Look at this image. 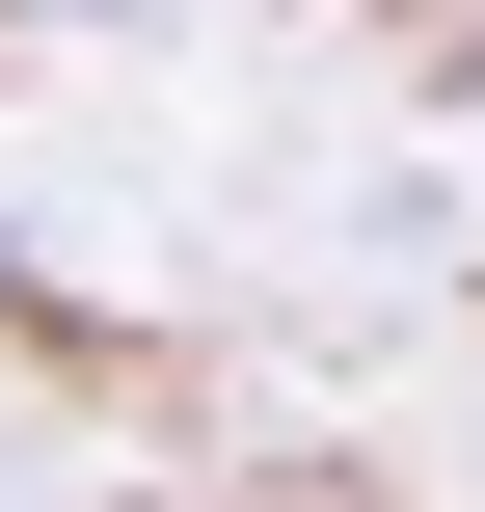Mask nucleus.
I'll return each instance as SVG.
<instances>
[{
	"label": "nucleus",
	"mask_w": 485,
	"mask_h": 512,
	"mask_svg": "<svg viewBox=\"0 0 485 512\" xmlns=\"http://www.w3.org/2000/svg\"><path fill=\"white\" fill-rule=\"evenodd\" d=\"M459 81H485V27H459Z\"/></svg>",
	"instance_id": "1"
}]
</instances>
